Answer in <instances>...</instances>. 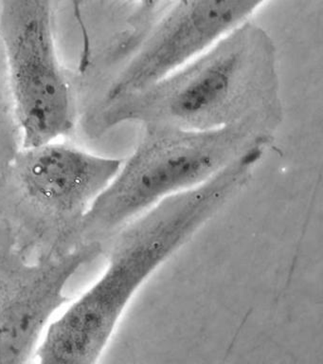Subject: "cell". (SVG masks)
Returning a JSON list of instances; mask_svg holds the SVG:
<instances>
[{"mask_svg":"<svg viewBox=\"0 0 323 364\" xmlns=\"http://www.w3.org/2000/svg\"><path fill=\"white\" fill-rule=\"evenodd\" d=\"M277 60L268 33L246 23L143 90L106 102L104 124L212 130L258 119L277 127Z\"/></svg>","mask_w":323,"mask_h":364,"instance_id":"1","label":"cell"},{"mask_svg":"<svg viewBox=\"0 0 323 364\" xmlns=\"http://www.w3.org/2000/svg\"><path fill=\"white\" fill-rule=\"evenodd\" d=\"M263 151L253 148L198 186L169 196L109 239L103 273L67 307L87 340H111L133 298L166 261L251 182Z\"/></svg>","mask_w":323,"mask_h":364,"instance_id":"2","label":"cell"},{"mask_svg":"<svg viewBox=\"0 0 323 364\" xmlns=\"http://www.w3.org/2000/svg\"><path fill=\"white\" fill-rule=\"evenodd\" d=\"M131 155L90 205L73 237L104 245L163 199L204 183L255 146L268 147L275 128L246 119L212 130L143 127Z\"/></svg>","mask_w":323,"mask_h":364,"instance_id":"3","label":"cell"},{"mask_svg":"<svg viewBox=\"0 0 323 364\" xmlns=\"http://www.w3.org/2000/svg\"><path fill=\"white\" fill-rule=\"evenodd\" d=\"M55 18V0H0V38L22 147L59 141L75 129V100L56 47Z\"/></svg>","mask_w":323,"mask_h":364,"instance_id":"4","label":"cell"},{"mask_svg":"<svg viewBox=\"0 0 323 364\" xmlns=\"http://www.w3.org/2000/svg\"><path fill=\"white\" fill-rule=\"evenodd\" d=\"M99 242L76 245L30 262L0 215V364L30 363L53 315L70 300L66 287L104 252Z\"/></svg>","mask_w":323,"mask_h":364,"instance_id":"5","label":"cell"},{"mask_svg":"<svg viewBox=\"0 0 323 364\" xmlns=\"http://www.w3.org/2000/svg\"><path fill=\"white\" fill-rule=\"evenodd\" d=\"M269 0H175L148 31L107 92H138L249 22Z\"/></svg>","mask_w":323,"mask_h":364,"instance_id":"6","label":"cell"},{"mask_svg":"<svg viewBox=\"0 0 323 364\" xmlns=\"http://www.w3.org/2000/svg\"><path fill=\"white\" fill-rule=\"evenodd\" d=\"M121 162L55 141L21 147L13 159L12 173L22 196L60 225L69 239Z\"/></svg>","mask_w":323,"mask_h":364,"instance_id":"7","label":"cell"},{"mask_svg":"<svg viewBox=\"0 0 323 364\" xmlns=\"http://www.w3.org/2000/svg\"><path fill=\"white\" fill-rule=\"evenodd\" d=\"M138 6V14L140 16L146 18L147 16H152L155 13L158 9H160L163 5L165 0H136ZM70 5H72L73 14H75L76 20L81 25L82 31L84 36V25L83 23V17H82V7H83L84 0H70Z\"/></svg>","mask_w":323,"mask_h":364,"instance_id":"8","label":"cell"}]
</instances>
